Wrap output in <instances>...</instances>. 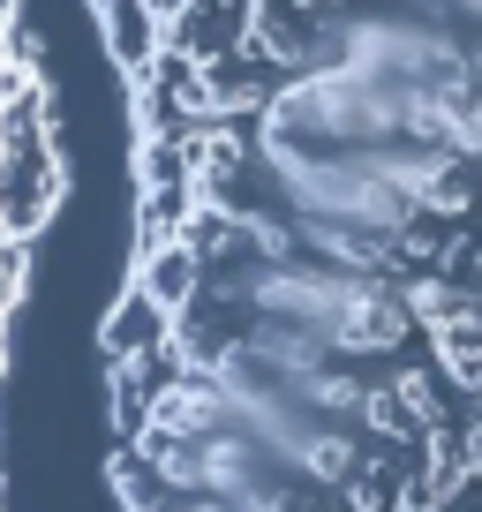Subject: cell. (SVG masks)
I'll return each instance as SVG.
<instances>
[{
  "label": "cell",
  "instance_id": "cell-1",
  "mask_svg": "<svg viewBox=\"0 0 482 512\" xmlns=\"http://www.w3.org/2000/svg\"><path fill=\"white\" fill-rule=\"evenodd\" d=\"M136 226L121 512H482V0H91Z\"/></svg>",
  "mask_w": 482,
  "mask_h": 512
},
{
  "label": "cell",
  "instance_id": "cell-2",
  "mask_svg": "<svg viewBox=\"0 0 482 512\" xmlns=\"http://www.w3.org/2000/svg\"><path fill=\"white\" fill-rule=\"evenodd\" d=\"M61 121H53L46 61L16 0H0V377H8V332H16L31 256L61 204Z\"/></svg>",
  "mask_w": 482,
  "mask_h": 512
}]
</instances>
